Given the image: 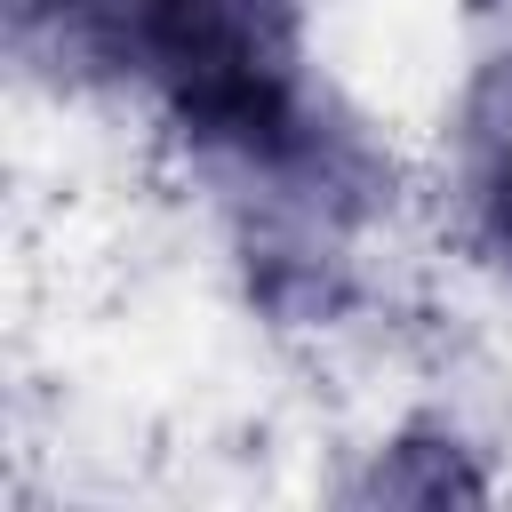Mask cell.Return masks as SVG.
I'll use <instances>...</instances> for the list:
<instances>
[{"mask_svg": "<svg viewBox=\"0 0 512 512\" xmlns=\"http://www.w3.org/2000/svg\"><path fill=\"white\" fill-rule=\"evenodd\" d=\"M456 176H464V208L488 240V256L512 272V48L480 64L464 120H456Z\"/></svg>", "mask_w": 512, "mask_h": 512, "instance_id": "7a4b0ae2", "label": "cell"}, {"mask_svg": "<svg viewBox=\"0 0 512 512\" xmlns=\"http://www.w3.org/2000/svg\"><path fill=\"white\" fill-rule=\"evenodd\" d=\"M16 40L136 80L168 128L256 200L248 264L264 304H336L344 232L384 208V168L312 96L304 0H16Z\"/></svg>", "mask_w": 512, "mask_h": 512, "instance_id": "6da1fadb", "label": "cell"}, {"mask_svg": "<svg viewBox=\"0 0 512 512\" xmlns=\"http://www.w3.org/2000/svg\"><path fill=\"white\" fill-rule=\"evenodd\" d=\"M360 504H448V496H488V480L464 464V448L448 432H400L392 448H376L368 480H352Z\"/></svg>", "mask_w": 512, "mask_h": 512, "instance_id": "3957f363", "label": "cell"}]
</instances>
